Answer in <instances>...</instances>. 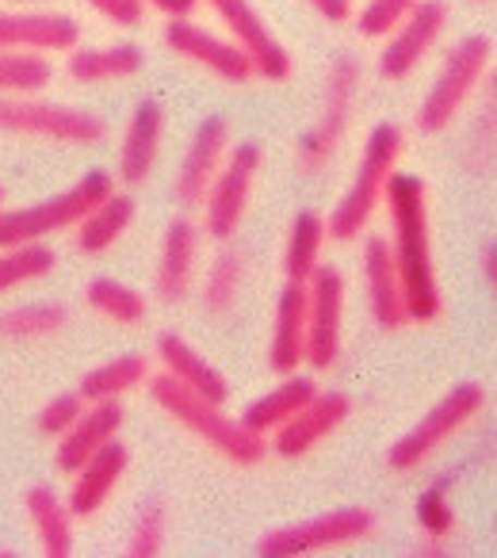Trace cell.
Here are the masks:
<instances>
[{
	"mask_svg": "<svg viewBox=\"0 0 497 558\" xmlns=\"http://www.w3.org/2000/svg\"><path fill=\"white\" fill-rule=\"evenodd\" d=\"M306 4H311L326 24H349L352 12H356L352 9V0H306Z\"/></svg>",
	"mask_w": 497,
	"mask_h": 558,
	"instance_id": "42",
	"label": "cell"
},
{
	"mask_svg": "<svg viewBox=\"0 0 497 558\" xmlns=\"http://www.w3.org/2000/svg\"><path fill=\"white\" fill-rule=\"evenodd\" d=\"M0 134H24V138L62 142V146H96L108 126L93 111L50 104L39 96H0Z\"/></svg>",
	"mask_w": 497,
	"mask_h": 558,
	"instance_id": "8",
	"label": "cell"
},
{
	"mask_svg": "<svg viewBox=\"0 0 497 558\" xmlns=\"http://www.w3.org/2000/svg\"><path fill=\"white\" fill-rule=\"evenodd\" d=\"M417 555H421V558H448V555H451V550H448V547H444V539H428V543H425V547H421V550H417Z\"/></svg>",
	"mask_w": 497,
	"mask_h": 558,
	"instance_id": "45",
	"label": "cell"
},
{
	"mask_svg": "<svg viewBox=\"0 0 497 558\" xmlns=\"http://www.w3.org/2000/svg\"><path fill=\"white\" fill-rule=\"evenodd\" d=\"M417 524L428 539H448L451 535V527H456V509H451V489L444 478L417 497Z\"/></svg>",
	"mask_w": 497,
	"mask_h": 558,
	"instance_id": "38",
	"label": "cell"
},
{
	"mask_svg": "<svg viewBox=\"0 0 497 558\" xmlns=\"http://www.w3.org/2000/svg\"><path fill=\"white\" fill-rule=\"evenodd\" d=\"M356 93H360V62L352 54L334 58L326 77V96H322V108L314 116L311 131L299 142V165L306 172L326 169L329 161L341 149L344 134L352 123V108H356Z\"/></svg>",
	"mask_w": 497,
	"mask_h": 558,
	"instance_id": "9",
	"label": "cell"
},
{
	"mask_svg": "<svg viewBox=\"0 0 497 558\" xmlns=\"http://www.w3.org/2000/svg\"><path fill=\"white\" fill-rule=\"evenodd\" d=\"M85 398L73 390V395H58V398H50L47 405L39 410V417H35V428H39L43 436H50V440H58V436L65 433V428L73 425V421L85 413Z\"/></svg>",
	"mask_w": 497,
	"mask_h": 558,
	"instance_id": "39",
	"label": "cell"
},
{
	"mask_svg": "<svg viewBox=\"0 0 497 558\" xmlns=\"http://www.w3.org/2000/svg\"><path fill=\"white\" fill-rule=\"evenodd\" d=\"M157 364H161V372L169 375L172 383H180V387L192 390V395L207 398V402L226 405V398H230L226 375L218 372L199 349H192V341H184L180 333L157 337Z\"/></svg>",
	"mask_w": 497,
	"mask_h": 558,
	"instance_id": "23",
	"label": "cell"
},
{
	"mask_svg": "<svg viewBox=\"0 0 497 558\" xmlns=\"http://www.w3.org/2000/svg\"><path fill=\"white\" fill-rule=\"evenodd\" d=\"M352 417V402L341 390H318L288 425H280L272 436H268V448L280 459H303L311 456L318 444H326L344 421Z\"/></svg>",
	"mask_w": 497,
	"mask_h": 558,
	"instance_id": "15",
	"label": "cell"
},
{
	"mask_svg": "<svg viewBox=\"0 0 497 558\" xmlns=\"http://www.w3.org/2000/svg\"><path fill=\"white\" fill-rule=\"evenodd\" d=\"M165 539H169V517H165V505L149 501L138 509L126 535V558H157L165 555Z\"/></svg>",
	"mask_w": 497,
	"mask_h": 558,
	"instance_id": "36",
	"label": "cell"
},
{
	"mask_svg": "<svg viewBox=\"0 0 497 558\" xmlns=\"http://www.w3.org/2000/svg\"><path fill=\"white\" fill-rule=\"evenodd\" d=\"M260 161H265V154H260L257 142L230 146L222 169L210 180L207 195H203V203H199L203 233H207L210 241H233V233L241 230L248 199H253V187H257V177H260Z\"/></svg>",
	"mask_w": 497,
	"mask_h": 558,
	"instance_id": "10",
	"label": "cell"
},
{
	"mask_svg": "<svg viewBox=\"0 0 497 558\" xmlns=\"http://www.w3.org/2000/svg\"><path fill=\"white\" fill-rule=\"evenodd\" d=\"M0 207H4V187H0Z\"/></svg>",
	"mask_w": 497,
	"mask_h": 558,
	"instance_id": "48",
	"label": "cell"
},
{
	"mask_svg": "<svg viewBox=\"0 0 497 558\" xmlns=\"http://www.w3.org/2000/svg\"><path fill=\"white\" fill-rule=\"evenodd\" d=\"M54 81L50 54L35 50H0V96H39Z\"/></svg>",
	"mask_w": 497,
	"mask_h": 558,
	"instance_id": "32",
	"label": "cell"
},
{
	"mask_svg": "<svg viewBox=\"0 0 497 558\" xmlns=\"http://www.w3.org/2000/svg\"><path fill=\"white\" fill-rule=\"evenodd\" d=\"M413 9H417V0H364V9L352 12V16H356L360 39L375 43V39H387Z\"/></svg>",
	"mask_w": 497,
	"mask_h": 558,
	"instance_id": "37",
	"label": "cell"
},
{
	"mask_svg": "<svg viewBox=\"0 0 497 558\" xmlns=\"http://www.w3.org/2000/svg\"><path fill=\"white\" fill-rule=\"evenodd\" d=\"M131 222H134V199L126 192H111L108 199L96 203V207L73 226L77 248L85 256L108 253V248H116L119 241H123V233L131 230Z\"/></svg>",
	"mask_w": 497,
	"mask_h": 558,
	"instance_id": "28",
	"label": "cell"
},
{
	"mask_svg": "<svg viewBox=\"0 0 497 558\" xmlns=\"http://www.w3.org/2000/svg\"><path fill=\"white\" fill-rule=\"evenodd\" d=\"M471 4H486V0H471Z\"/></svg>",
	"mask_w": 497,
	"mask_h": 558,
	"instance_id": "49",
	"label": "cell"
},
{
	"mask_svg": "<svg viewBox=\"0 0 497 558\" xmlns=\"http://www.w3.org/2000/svg\"><path fill=\"white\" fill-rule=\"evenodd\" d=\"M161 142H165V108L157 100H142L131 111L123 126V142H119V184L138 187L149 180L157 157H161Z\"/></svg>",
	"mask_w": 497,
	"mask_h": 558,
	"instance_id": "20",
	"label": "cell"
},
{
	"mask_svg": "<svg viewBox=\"0 0 497 558\" xmlns=\"http://www.w3.org/2000/svg\"><path fill=\"white\" fill-rule=\"evenodd\" d=\"M146 54L134 43H111V47H73L65 54V77L77 85H116L142 73Z\"/></svg>",
	"mask_w": 497,
	"mask_h": 558,
	"instance_id": "25",
	"label": "cell"
},
{
	"mask_svg": "<svg viewBox=\"0 0 497 558\" xmlns=\"http://www.w3.org/2000/svg\"><path fill=\"white\" fill-rule=\"evenodd\" d=\"M70 311L62 303H27L12 311V341H47L62 333Z\"/></svg>",
	"mask_w": 497,
	"mask_h": 558,
	"instance_id": "35",
	"label": "cell"
},
{
	"mask_svg": "<svg viewBox=\"0 0 497 558\" xmlns=\"http://www.w3.org/2000/svg\"><path fill=\"white\" fill-rule=\"evenodd\" d=\"M119 428H123V405L119 402H88L85 413L58 436V471L73 474L81 463L96 456L100 448H108L111 440H119Z\"/></svg>",
	"mask_w": 497,
	"mask_h": 558,
	"instance_id": "22",
	"label": "cell"
},
{
	"mask_svg": "<svg viewBox=\"0 0 497 558\" xmlns=\"http://www.w3.org/2000/svg\"><path fill=\"white\" fill-rule=\"evenodd\" d=\"M375 535V512L349 505V509H329L322 517H311L303 524H288L268 532L257 543L260 558H311L334 555V550L356 547Z\"/></svg>",
	"mask_w": 497,
	"mask_h": 558,
	"instance_id": "7",
	"label": "cell"
},
{
	"mask_svg": "<svg viewBox=\"0 0 497 558\" xmlns=\"http://www.w3.org/2000/svg\"><path fill=\"white\" fill-rule=\"evenodd\" d=\"M482 276H486V288L497 306V241H486V248H482Z\"/></svg>",
	"mask_w": 497,
	"mask_h": 558,
	"instance_id": "44",
	"label": "cell"
},
{
	"mask_svg": "<svg viewBox=\"0 0 497 558\" xmlns=\"http://www.w3.org/2000/svg\"><path fill=\"white\" fill-rule=\"evenodd\" d=\"M81 47V24L54 9H0V50L70 54Z\"/></svg>",
	"mask_w": 497,
	"mask_h": 558,
	"instance_id": "16",
	"label": "cell"
},
{
	"mask_svg": "<svg viewBox=\"0 0 497 558\" xmlns=\"http://www.w3.org/2000/svg\"><path fill=\"white\" fill-rule=\"evenodd\" d=\"M195 260H199V226L187 215L172 218L161 238V253H157V268H154V295L165 306H180L192 295Z\"/></svg>",
	"mask_w": 497,
	"mask_h": 558,
	"instance_id": "18",
	"label": "cell"
},
{
	"mask_svg": "<svg viewBox=\"0 0 497 558\" xmlns=\"http://www.w3.org/2000/svg\"><path fill=\"white\" fill-rule=\"evenodd\" d=\"M165 47L177 58H184V62L207 70L210 77L226 81V85H248L257 77V70H253V62H248V54L238 43L195 24L192 16H177L165 24Z\"/></svg>",
	"mask_w": 497,
	"mask_h": 558,
	"instance_id": "13",
	"label": "cell"
},
{
	"mask_svg": "<svg viewBox=\"0 0 497 558\" xmlns=\"http://www.w3.org/2000/svg\"><path fill=\"white\" fill-rule=\"evenodd\" d=\"M489 62H494V43H489L486 35H466V39H459L456 47L448 50L444 65L436 70L425 100H421L417 131H425V134L448 131L459 119V111L466 108V100L482 88V81H486V73H489Z\"/></svg>",
	"mask_w": 497,
	"mask_h": 558,
	"instance_id": "5",
	"label": "cell"
},
{
	"mask_svg": "<svg viewBox=\"0 0 497 558\" xmlns=\"http://www.w3.org/2000/svg\"><path fill=\"white\" fill-rule=\"evenodd\" d=\"M24 509H27V520H32V532L39 539V550L47 558H70L73 555V509L65 497H58L50 486H32L24 497Z\"/></svg>",
	"mask_w": 497,
	"mask_h": 558,
	"instance_id": "26",
	"label": "cell"
},
{
	"mask_svg": "<svg viewBox=\"0 0 497 558\" xmlns=\"http://www.w3.org/2000/svg\"><path fill=\"white\" fill-rule=\"evenodd\" d=\"M329 241V222L318 210H299L283 241V279L288 283H311L322 268V248Z\"/></svg>",
	"mask_w": 497,
	"mask_h": 558,
	"instance_id": "29",
	"label": "cell"
},
{
	"mask_svg": "<svg viewBox=\"0 0 497 558\" xmlns=\"http://www.w3.org/2000/svg\"><path fill=\"white\" fill-rule=\"evenodd\" d=\"M390 215V256H395V268L402 276L405 291V311L410 322L428 326V322L440 318L444 295H440V279H436V260H433V238H428V192L425 180L417 172H398L387 180V192H383Z\"/></svg>",
	"mask_w": 497,
	"mask_h": 558,
	"instance_id": "1",
	"label": "cell"
},
{
	"mask_svg": "<svg viewBox=\"0 0 497 558\" xmlns=\"http://www.w3.org/2000/svg\"><path fill=\"white\" fill-rule=\"evenodd\" d=\"M0 4H9V9H47L50 0H0Z\"/></svg>",
	"mask_w": 497,
	"mask_h": 558,
	"instance_id": "46",
	"label": "cell"
},
{
	"mask_svg": "<svg viewBox=\"0 0 497 558\" xmlns=\"http://www.w3.org/2000/svg\"><path fill=\"white\" fill-rule=\"evenodd\" d=\"M344 314H349L344 276L322 264L306 283V367L314 372L337 367L344 349Z\"/></svg>",
	"mask_w": 497,
	"mask_h": 558,
	"instance_id": "11",
	"label": "cell"
},
{
	"mask_svg": "<svg viewBox=\"0 0 497 558\" xmlns=\"http://www.w3.org/2000/svg\"><path fill=\"white\" fill-rule=\"evenodd\" d=\"M482 405H486V390H482L478 383H459V387H451L417 425H410L390 444V451H387L390 471L410 474V471H417V466H425L451 436H459L478 417Z\"/></svg>",
	"mask_w": 497,
	"mask_h": 558,
	"instance_id": "6",
	"label": "cell"
},
{
	"mask_svg": "<svg viewBox=\"0 0 497 558\" xmlns=\"http://www.w3.org/2000/svg\"><path fill=\"white\" fill-rule=\"evenodd\" d=\"M444 24H448V9L440 0H417V9L387 35L383 54L375 58V70L383 81H405L421 62L428 58V50L440 43Z\"/></svg>",
	"mask_w": 497,
	"mask_h": 558,
	"instance_id": "14",
	"label": "cell"
},
{
	"mask_svg": "<svg viewBox=\"0 0 497 558\" xmlns=\"http://www.w3.org/2000/svg\"><path fill=\"white\" fill-rule=\"evenodd\" d=\"M226 154H230V123H226L222 116H207L195 126L192 142H187L184 157H180V169H177V195L184 207H199L210 180L222 169Z\"/></svg>",
	"mask_w": 497,
	"mask_h": 558,
	"instance_id": "17",
	"label": "cell"
},
{
	"mask_svg": "<svg viewBox=\"0 0 497 558\" xmlns=\"http://www.w3.org/2000/svg\"><path fill=\"white\" fill-rule=\"evenodd\" d=\"M241 283H245V260H241V253H233V248H222V253L210 260L207 276H203V288H199L207 314H230L241 295Z\"/></svg>",
	"mask_w": 497,
	"mask_h": 558,
	"instance_id": "34",
	"label": "cell"
},
{
	"mask_svg": "<svg viewBox=\"0 0 497 558\" xmlns=\"http://www.w3.org/2000/svg\"><path fill=\"white\" fill-rule=\"evenodd\" d=\"M85 303H88V311L100 314V318H108V322H116V326H142L146 314H149V303H146L142 291L126 288V283L108 279V276L88 279Z\"/></svg>",
	"mask_w": 497,
	"mask_h": 558,
	"instance_id": "31",
	"label": "cell"
},
{
	"mask_svg": "<svg viewBox=\"0 0 497 558\" xmlns=\"http://www.w3.org/2000/svg\"><path fill=\"white\" fill-rule=\"evenodd\" d=\"M93 16H100L111 27H138L146 20L149 4L146 0H85Z\"/></svg>",
	"mask_w": 497,
	"mask_h": 558,
	"instance_id": "41",
	"label": "cell"
},
{
	"mask_svg": "<svg viewBox=\"0 0 497 558\" xmlns=\"http://www.w3.org/2000/svg\"><path fill=\"white\" fill-rule=\"evenodd\" d=\"M126 466H131V451H126V444H119V440H111L108 448L96 451L88 463H81L77 471L70 474L73 486H70V497H65L73 517L77 520L96 517V512L111 501V494L119 489Z\"/></svg>",
	"mask_w": 497,
	"mask_h": 558,
	"instance_id": "21",
	"label": "cell"
},
{
	"mask_svg": "<svg viewBox=\"0 0 497 558\" xmlns=\"http://www.w3.org/2000/svg\"><path fill=\"white\" fill-rule=\"evenodd\" d=\"M149 383V360L138 352H126V356H111L100 367L81 379L77 395L85 402H123L126 395H134L138 387Z\"/></svg>",
	"mask_w": 497,
	"mask_h": 558,
	"instance_id": "30",
	"label": "cell"
},
{
	"mask_svg": "<svg viewBox=\"0 0 497 558\" xmlns=\"http://www.w3.org/2000/svg\"><path fill=\"white\" fill-rule=\"evenodd\" d=\"M203 4H207V9L215 12L218 24L226 27V39H233L241 50H245L260 81L283 85V81L291 77L288 47L276 39V32L265 24V16L253 9V0H203Z\"/></svg>",
	"mask_w": 497,
	"mask_h": 558,
	"instance_id": "12",
	"label": "cell"
},
{
	"mask_svg": "<svg viewBox=\"0 0 497 558\" xmlns=\"http://www.w3.org/2000/svg\"><path fill=\"white\" fill-rule=\"evenodd\" d=\"M149 9L161 12L165 20H177V16H192V9L199 0H146Z\"/></svg>",
	"mask_w": 497,
	"mask_h": 558,
	"instance_id": "43",
	"label": "cell"
},
{
	"mask_svg": "<svg viewBox=\"0 0 497 558\" xmlns=\"http://www.w3.org/2000/svg\"><path fill=\"white\" fill-rule=\"evenodd\" d=\"M405 149V134L398 123H375L372 134L364 142V154H360V165L352 172V184L341 192L329 222V238L334 241H356L360 233L372 226L375 207L383 203V192H387V180L395 177L398 157Z\"/></svg>",
	"mask_w": 497,
	"mask_h": 558,
	"instance_id": "3",
	"label": "cell"
},
{
	"mask_svg": "<svg viewBox=\"0 0 497 558\" xmlns=\"http://www.w3.org/2000/svg\"><path fill=\"white\" fill-rule=\"evenodd\" d=\"M116 192V180L108 172H85L77 184H70L65 192L39 199L32 207H16L4 210L0 207V248L12 245H32V241H47L62 230H73L96 203H104Z\"/></svg>",
	"mask_w": 497,
	"mask_h": 558,
	"instance_id": "4",
	"label": "cell"
},
{
	"mask_svg": "<svg viewBox=\"0 0 497 558\" xmlns=\"http://www.w3.org/2000/svg\"><path fill=\"white\" fill-rule=\"evenodd\" d=\"M314 395H318L314 379H306V375H283L280 387H272L268 395H260L257 402L245 405V413H241V425L253 428V433L268 440V436H272L280 425H288V421L295 417V413L303 410Z\"/></svg>",
	"mask_w": 497,
	"mask_h": 558,
	"instance_id": "27",
	"label": "cell"
},
{
	"mask_svg": "<svg viewBox=\"0 0 497 558\" xmlns=\"http://www.w3.org/2000/svg\"><path fill=\"white\" fill-rule=\"evenodd\" d=\"M364 291H367L372 322L383 329V333H398V329L410 326L402 276H398V268H395V256H390L387 238L364 241Z\"/></svg>",
	"mask_w": 497,
	"mask_h": 558,
	"instance_id": "19",
	"label": "cell"
},
{
	"mask_svg": "<svg viewBox=\"0 0 497 558\" xmlns=\"http://www.w3.org/2000/svg\"><path fill=\"white\" fill-rule=\"evenodd\" d=\"M471 154H482L478 169H486L497 157V73L489 77V93H486V108H482L478 123L471 131Z\"/></svg>",
	"mask_w": 497,
	"mask_h": 558,
	"instance_id": "40",
	"label": "cell"
},
{
	"mask_svg": "<svg viewBox=\"0 0 497 558\" xmlns=\"http://www.w3.org/2000/svg\"><path fill=\"white\" fill-rule=\"evenodd\" d=\"M58 256L50 245L43 241H32V245H12V248H0V295H9V291H20L27 283H39L54 271Z\"/></svg>",
	"mask_w": 497,
	"mask_h": 558,
	"instance_id": "33",
	"label": "cell"
},
{
	"mask_svg": "<svg viewBox=\"0 0 497 558\" xmlns=\"http://www.w3.org/2000/svg\"><path fill=\"white\" fill-rule=\"evenodd\" d=\"M149 398L157 402V410L169 413L180 428H187L192 436H199L210 451L226 459L233 466H257L265 459L268 444L265 436H257L253 428L241 425V417H230L226 405L207 402V398L192 395L180 383H172L169 375H149Z\"/></svg>",
	"mask_w": 497,
	"mask_h": 558,
	"instance_id": "2",
	"label": "cell"
},
{
	"mask_svg": "<svg viewBox=\"0 0 497 558\" xmlns=\"http://www.w3.org/2000/svg\"><path fill=\"white\" fill-rule=\"evenodd\" d=\"M268 367L276 375H295L299 367H306V283L283 279L268 341Z\"/></svg>",
	"mask_w": 497,
	"mask_h": 558,
	"instance_id": "24",
	"label": "cell"
},
{
	"mask_svg": "<svg viewBox=\"0 0 497 558\" xmlns=\"http://www.w3.org/2000/svg\"><path fill=\"white\" fill-rule=\"evenodd\" d=\"M0 341H12V311H0Z\"/></svg>",
	"mask_w": 497,
	"mask_h": 558,
	"instance_id": "47",
	"label": "cell"
}]
</instances>
